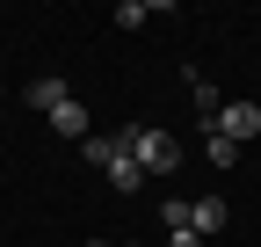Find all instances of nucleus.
Listing matches in <instances>:
<instances>
[{
  "label": "nucleus",
  "instance_id": "1",
  "mask_svg": "<svg viewBox=\"0 0 261 247\" xmlns=\"http://www.w3.org/2000/svg\"><path fill=\"white\" fill-rule=\"evenodd\" d=\"M116 145L130 153V160H138V175H145V182L181 167V145H174L167 131H152V124H123V131H116Z\"/></svg>",
  "mask_w": 261,
  "mask_h": 247
},
{
  "label": "nucleus",
  "instance_id": "2",
  "mask_svg": "<svg viewBox=\"0 0 261 247\" xmlns=\"http://www.w3.org/2000/svg\"><path fill=\"white\" fill-rule=\"evenodd\" d=\"M203 131H218L225 145H240V138H261V109H254V102H218V116L203 124Z\"/></svg>",
  "mask_w": 261,
  "mask_h": 247
},
{
  "label": "nucleus",
  "instance_id": "3",
  "mask_svg": "<svg viewBox=\"0 0 261 247\" xmlns=\"http://www.w3.org/2000/svg\"><path fill=\"white\" fill-rule=\"evenodd\" d=\"M189 233H196V240L225 233V196H196V204H189Z\"/></svg>",
  "mask_w": 261,
  "mask_h": 247
},
{
  "label": "nucleus",
  "instance_id": "4",
  "mask_svg": "<svg viewBox=\"0 0 261 247\" xmlns=\"http://www.w3.org/2000/svg\"><path fill=\"white\" fill-rule=\"evenodd\" d=\"M51 131H58V138H94V124H87V109H80L73 95H65V102L51 109Z\"/></svg>",
  "mask_w": 261,
  "mask_h": 247
},
{
  "label": "nucleus",
  "instance_id": "5",
  "mask_svg": "<svg viewBox=\"0 0 261 247\" xmlns=\"http://www.w3.org/2000/svg\"><path fill=\"white\" fill-rule=\"evenodd\" d=\"M102 175L116 182V189H123V196H138V189H145V175H138V160H130V153H123V145L109 153V167H102Z\"/></svg>",
  "mask_w": 261,
  "mask_h": 247
},
{
  "label": "nucleus",
  "instance_id": "6",
  "mask_svg": "<svg viewBox=\"0 0 261 247\" xmlns=\"http://www.w3.org/2000/svg\"><path fill=\"white\" fill-rule=\"evenodd\" d=\"M22 102H29V109H44V116H51V109L65 102V80H51V73H44V80H29V87H22Z\"/></svg>",
  "mask_w": 261,
  "mask_h": 247
},
{
  "label": "nucleus",
  "instance_id": "7",
  "mask_svg": "<svg viewBox=\"0 0 261 247\" xmlns=\"http://www.w3.org/2000/svg\"><path fill=\"white\" fill-rule=\"evenodd\" d=\"M203 160H211V167H232V160H240V145H225L218 131H203Z\"/></svg>",
  "mask_w": 261,
  "mask_h": 247
},
{
  "label": "nucleus",
  "instance_id": "8",
  "mask_svg": "<svg viewBox=\"0 0 261 247\" xmlns=\"http://www.w3.org/2000/svg\"><path fill=\"white\" fill-rule=\"evenodd\" d=\"M145 22H152L145 0H123V8H116V29H145Z\"/></svg>",
  "mask_w": 261,
  "mask_h": 247
},
{
  "label": "nucleus",
  "instance_id": "9",
  "mask_svg": "<svg viewBox=\"0 0 261 247\" xmlns=\"http://www.w3.org/2000/svg\"><path fill=\"white\" fill-rule=\"evenodd\" d=\"M189 87H196V109H203V124H211V116H218V87H211V80H196V73H189Z\"/></svg>",
  "mask_w": 261,
  "mask_h": 247
},
{
  "label": "nucleus",
  "instance_id": "10",
  "mask_svg": "<svg viewBox=\"0 0 261 247\" xmlns=\"http://www.w3.org/2000/svg\"><path fill=\"white\" fill-rule=\"evenodd\" d=\"M80 153H87L94 167H109V153H116V138H80Z\"/></svg>",
  "mask_w": 261,
  "mask_h": 247
},
{
  "label": "nucleus",
  "instance_id": "11",
  "mask_svg": "<svg viewBox=\"0 0 261 247\" xmlns=\"http://www.w3.org/2000/svg\"><path fill=\"white\" fill-rule=\"evenodd\" d=\"M167 247H203V240H196L189 226H167Z\"/></svg>",
  "mask_w": 261,
  "mask_h": 247
},
{
  "label": "nucleus",
  "instance_id": "12",
  "mask_svg": "<svg viewBox=\"0 0 261 247\" xmlns=\"http://www.w3.org/2000/svg\"><path fill=\"white\" fill-rule=\"evenodd\" d=\"M87 247H102V240H87Z\"/></svg>",
  "mask_w": 261,
  "mask_h": 247
},
{
  "label": "nucleus",
  "instance_id": "13",
  "mask_svg": "<svg viewBox=\"0 0 261 247\" xmlns=\"http://www.w3.org/2000/svg\"><path fill=\"white\" fill-rule=\"evenodd\" d=\"M123 247H138V240H123Z\"/></svg>",
  "mask_w": 261,
  "mask_h": 247
}]
</instances>
